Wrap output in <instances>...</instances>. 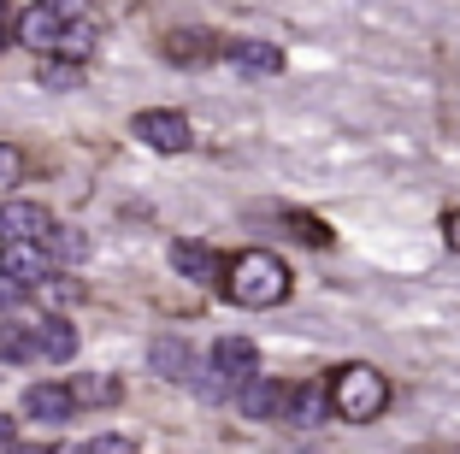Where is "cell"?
Instances as JSON below:
<instances>
[{
	"label": "cell",
	"instance_id": "cell-1",
	"mask_svg": "<svg viewBox=\"0 0 460 454\" xmlns=\"http://www.w3.org/2000/svg\"><path fill=\"white\" fill-rule=\"evenodd\" d=\"M218 289H225L236 307H254V313L278 307L289 295V266L278 254H266V248H248V254H236L225 266V283H218Z\"/></svg>",
	"mask_w": 460,
	"mask_h": 454
},
{
	"label": "cell",
	"instance_id": "cell-2",
	"mask_svg": "<svg viewBox=\"0 0 460 454\" xmlns=\"http://www.w3.org/2000/svg\"><path fill=\"white\" fill-rule=\"evenodd\" d=\"M331 414L354 419V425H372V419L390 407V378L378 372V366H342V372H331Z\"/></svg>",
	"mask_w": 460,
	"mask_h": 454
},
{
	"label": "cell",
	"instance_id": "cell-3",
	"mask_svg": "<svg viewBox=\"0 0 460 454\" xmlns=\"http://www.w3.org/2000/svg\"><path fill=\"white\" fill-rule=\"evenodd\" d=\"M130 130H136V142H148L154 154H183V147H190V119H183V112H165V107L136 112Z\"/></svg>",
	"mask_w": 460,
	"mask_h": 454
},
{
	"label": "cell",
	"instance_id": "cell-4",
	"mask_svg": "<svg viewBox=\"0 0 460 454\" xmlns=\"http://www.w3.org/2000/svg\"><path fill=\"white\" fill-rule=\"evenodd\" d=\"M0 236L6 242H41V248H48L54 213H48L41 200H6V207H0Z\"/></svg>",
	"mask_w": 460,
	"mask_h": 454
},
{
	"label": "cell",
	"instance_id": "cell-5",
	"mask_svg": "<svg viewBox=\"0 0 460 454\" xmlns=\"http://www.w3.org/2000/svg\"><path fill=\"white\" fill-rule=\"evenodd\" d=\"M225 59L236 71H248V77H278V71H284V48H271V41H260V36L225 41Z\"/></svg>",
	"mask_w": 460,
	"mask_h": 454
},
{
	"label": "cell",
	"instance_id": "cell-6",
	"mask_svg": "<svg viewBox=\"0 0 460 454\" xmlns=\"http://www.w3.org/2000/svg\"><path fill=\"white\" fill-rule=\"evenodd\" d=\"M0 278H13L18 289H41V278H48L41 242H6V248H0Z\"/></svg>",
	"mask_w": 460,
	"mask_h": 454
},
{
	"label": "cell",
	"instance_id": "cell-7",
	"mask_svg": "<svg viewBox=\"0 0 460 454\" xmlns=\"http://www.w3.org/2000/svg\"><path fill=\"white\" fill-rule=\"evenodd\" d=\"M172 272L177 278H190V283H225V260L207 248V242H172Z\"/></svg>",
	"mask_w": 460,
	"mask_h": 454
},
{
	"label": "cell",
	"instance_id": "cell-8",
	"mask_svg": "<svg viewBox=\"0 0 460 454\" xmlns=\"http://www.w3.org/2000/svg\"><path fill=\"white\" fill-rule=\"evenodd\" d=\"M213 366H218V378H230V384H248V378H260V348L248 343V336H218Z\"/></svg>",
	"mask_w": 460,
	"mask_h": 454
},
{
	"label": "cell",
	"instance_id": "cell-9",
	"mask_svg": "<svg viewBox=\"0 0 460 454\" xmlns=\"http://www.w3.org/2000/svg\"><path fill=\"white\" fill-rule=\"evenodd\" d=\"M236 407L248 419H278L289 407V389L278 378H248V384H236Z\"/></svg>",
	"mask_w": 460,
	"mask_h": 454
},
{
	"label": "cell",
	"instance_id": "cell-10",
	"mask_svg": "<svg viewBox=\"0 0 460 454\" xmlns=\"http://www.w3.org/2000/svg\"><path fill=\"white\" fill-rule=\"evenodd\" d=\"M18 48H30V54H41V59H54L59 54V24L41 6H30L24 18H18Z\"/></svg>",
	"mask_w": 460,
	"mask_h": 454
},
{
	"label": "cell",
	"instance_id": "cell-11",
	"mask_svg": "<svg viewBox=\"0 0 460 454\" xmlns=\"http://www.w3.org/2000/svg\"><path fill=\"white\" fill-rule=\"evenodd\" d=\"M71 407H77V401H71L66 384H36V389L24 396V414L41 419V425H59V419H71Z\"/></svg>",
	"mask_w": 460,
	"mask_h": 454
},
{
	"label": "cell",
	"instance_id": "cell-12",
	"mask_svg": "<svg viewBox=\"0 0 460 454\" xmlns=\"http://www.w3.org/2000/svg\"><path fill=\"white\" fill-rule=\"evenodd\" d=\"M289 425H325V414H331V389L325 384H301V389H289Z\"/></svg>",
	"mask_w": 460,
	"mask_h": 454
},
{
	"label": "cell",
	"instance_id": "cell-13",
	"mask_svg": "<svg viewBox=\"0 0 460 454\" xmlns=\"http://www.w3.org/2000/svg\"><path fill=\"white\" fill-rule=\"evenodd\" d=\"M77 354V331L66 319H41L36 325V361H71Z\"/></svg>",
	"mask_w": 460,
	"mask_h": 454
},
{
	"label": "cell",
	"instance_id": "cell-14",
	"mask_svg": "<svg viewBox=\"0 0 460 454\" xmlns=\"http://www.w3.org/2000/svg\"><path fill=\"white\" fill-rule=\"evenodd\" d=\"M165 59L172 66H207L213 59V41L201 30H177V36H165Z\"/></svg>",
	"mask_w": 460,
	"mask_h": 454
},
{
	"label": "cell",
	"instance_id": "cell-15",
	"mask_svg": "<svg viewBox=\"0 0 460 454\" xmlns=\"http://www.w3.org/2000/svg\"><path fill=\"white\" fill-rule=\"evenodd\" d=\"M0 361H36V325H18V319H0Z\"/></svg>",
	"mask_w": 460,
	"mask_h": 454
},
{
	"label": "cell",
	"instance_id": "cell-16",
	"mask_svg": "<svg viewBox=\"0 0 460 454\" xmlns=\"http://www.w3.org/2000/svg\"><path fill=\"white\" fill-rule=\"evenodd\" d=\"M148 361H154V372L172 378V384H183V378H190V348L177 343V336H160V343L148 348Z\"/></svg>",
	"mask_w": 460,
	"mask_h": 454
},
{
	"label": "cell",
	"instance_id": "cell-17",
	"mask_svg": "<svg viewBox=\"0 0 460 454\" xmlns=\"http://www.w3.org/2000/svg\"><path fill=\"white\" fill-rule=\"evenodd\" d=\"M95 41H101L95 18H83V24H66V30H59V59H71V66H83V59L95 54Z\"/></svg>",
	"mask_w": 460,
	"mask_h": 454
},
{
	"label": "cell",
	"instance_id": "cell-18",
	"mask_svg": "<svg viewBox=\"0 0 460 454\" xmlns=\"http://www.w3.org/2000/svg\"><path fill=\"white\" fill-rule=\"evenodd\" d=\"M119 396H124L119 378H77V384H71V401H77V407H112Z\"/></svg>",
	"mask_w": 460,
	"mask_h": 454
},
{
	"label": "cell",
	"instance_id": "cell-19",
	"mask_svg": "<svg viewBox=\"0 0 460 454\" xmlns=\"http://www.w3.org/2000/svg\"><path fill=\"white\" fill-rule=\"evenodd\" d=\"M48 254H54L59 266H77V260L89 254V242H83V230H66V225H54V236H48Z\"/></svg>",
	"mask_w": 460,
	"mask_h": 454
},
{
	"label": "cell",
	"instance_id": "cell-20",
	"mask_svg": "<svg viewBox=\"0 0 460 454\" xmlns=\"http://www.w3.org/2000/svg\"><path fill=\"white\" fill-rule=\"evenodd\" d=\"M36 6L54 18L59 30H66V24H83V18H89V0H36Z\"/></svg>",
	"mask_w": 460,
	"mask_h": 454
},
{
	"label": "cell",
	"instance_id": "cell-21",
	"mask_svg": "<svg viewBox=\"0 0 460 454\" xmlns=\"http://www.w3.org/2000/svg\"><path fill=\"white\" fill-rule=\"evenodd\" d=\"M41 301H54V307H71V301H83V289L71 278H41Z\"/></svg>",
	"mask_w": 460,
	"mask_h": 454
},
{
	"label": "cell",
	"instance_id": "cell-22",
	"mask_svg": "<svg viewBox=\"0 0 460 454\" xmlns=\"http://www.w3.org/2000/svg\"><path fill=\"white\" fill-rule=\"evenodd\" d=\"M41 83H48V89H77V83H83V66H71V59H54V66L41 71Z\"/></svg>",
	"mask_w": 460,
	"mask_h": 454
},
{
	"label": "cell",
	"instance_id": "cell-23",
	"mask_svg": "<svg viewBox=\"0 0 460 454\" xmlns=\"http://www.w3.org/2000/svg\"><path fill=\"white\" fill-rule=\"evenodd\" d=\"M18 177H24V154L13 142H0V189H18Z\"/></svg>",
	"mask_w": 460,
	"mask_h": 454
},
{
	"label": "cell",
	"instance_id": "cell-24",
	"mask_svg": "<svg viewBox=\"0 0 460 454\" xmlns=\"http://www.w3.org/2000/svg\"><path fill=\"white\" fill-rule=\"evenodd\" d=\"M89 454H136V442H130V437H119V431H107V437L89 442Z\"/></svg>",
	"mask_w": 460,
	"mask_h": 454
},
{
	"label": "cell",
	"instance_id": "cell-25",
	"mask_svg": "<svg viewBox=\"0 0 460 454\" xmlns=\"http://www.w3.org/2000/svg\"><path fill=\"white\" fill-rule=\"evenodd\" d=\"M195 389H201L207 401H225V389H230V384H225V378H218V366H207V372L195 378Z\"/></svg>",
	"mask_w": 460,
	"mask_h": 454
},
{
	"label": "cell",
	"instance_id": "cell-26",
	"mask_svg": "<svg viewBox=\"0 0 460 454\" xmlns=\"http://www.w3.org/2000/svg\"><path fill=\"white\" fill-rule=\"evenodd\" d=\"M24 295H30V289H18L13 278H0V307H18V301H24Z\"/></svg>",
	"mask_w": 460,
	"mask_h": 454
},
{
	"label": "cell",
	"instance_id": "cell-27",
	"mask_svg": "<svg viewBox=\"0 0 460 454\" xmlns=\"http://www.w3.org/2000/svg\"><path fill=\"white\" fill-rule=\"evenodd\" d=\"M443 242H448V248H455V254H460V207H455V213L443 218Z\"/></svg>",
	"mask_w": 460,
	"mask_h": 454
},
{
	"label": "cell",
	"instance_id": "cell-28",
	"mask_svg": "<svg viewBox=\"0 0 460 454\" xmlns=\"http://www.w3.org/2000/svg\"><path fill=\"white\" fill-rule=\"evenodd\" d=\"M6 454H54V449H41V442H13Z\"/></svg>",
	"mask_w": 460,
	"mask_h": 454
},
{
	"label": "cell",
	"instance_id": "cell-29",
	"mask_svg": "<svg viewBox=\"0 0 460 454\" xmlns=\"http://www.w3.org/2000/svg\"><path fill=\"white\" fill-rule=\"evenodd\" d=\"M0 449H13V419L0 414Z\"/></svg>",
	"mask_w": 460,
	"mask_h": 454
},
{
	"label": "cell",
	"instance_id": "cell-30",
	"mask_svg": "<svg viewBox=\"0 0 460 454\" xmlns=\"http://www.w3.org/2000/svg\"><path fill=\"white\" fill-rule=\"evenodd\" d=\"M54 454H89V442H66V449H54Z\"/></svg>",
	"mask_w": 460,
	"mask_h": 454
}]
</instances>
